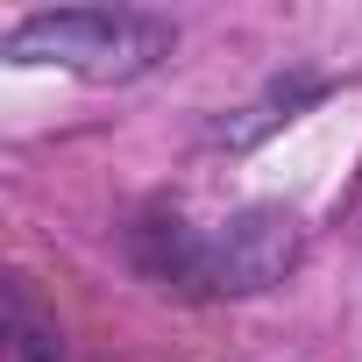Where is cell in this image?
Segmentation results:
<instances>
[{"mask_svg": "<svg viewBox=\"0 0 362 362\" xmlns=\"http://www.w3.org/2000/svg\"><path fill=\"white\" fill-rule=\"evenodd\" d=\"M170 43H177V29L142 8H43L8 29L15 64H64L93 86H121V78L156 71L170 57Z\"/></svg>", "mask_w": 362, "mask_h": 362, "instance_id": "1", "label": "cell"}, {"mask_svg": "<svg viewBox=\"0 0 362 362\" xmlns=\"http://www.w3.org/2000/svg\"><path fill=\"white\" fill-rule=\"evenodd\" d=\"M298 249H305V228L291 206H242L206 235V291H228V298L270 291L298 270Z\"/></svg>", "mask_w": 362, "mask_h": 362, "instance_id": "2", "label": "cell"}, {"mask_svg": "<svg viewBox=\"0 0 362 362\" xmlns=\"http://www.w3.org/2000/svg\"><path fill=\"white\" fill-rule=\"evenodd\" d=\"M128 256L142 277H156L163 291H206V235L185 228L177 214H149L128 228Z\"/></svg>", "mask_w": 362, "mask_h": 362, "instance_id": "3", "label": "cell"}, {"mask_svg": "<svg viewBox=\"0 0 362 362\" xmlns=\"http://www.w3.org/2000/svg\"><path fill=\"white\" fill-rule=\"evenodd\" d=\"M8 327H15V355H22V362H57V327L36 313V298H29L22 284L8 291Z\"/></svg>", "mask_w": 362, "mask_h": 362, "instance_id": "4", "label": "cell"}]
</instances>
